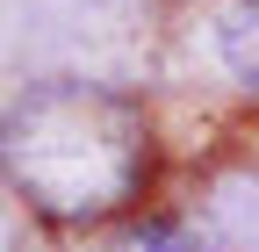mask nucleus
<instances>
[{
    "label": "nucleus",
    "mask_w": 259,
    "mask_h": 252,
    "mask_svg": "<svg viewBox=\"0 0 259 252\" xmlns=\"http://www.w3.org/2000/svg\"><path fill=\"white\" fill-rule=\"evenodd\" d=\"M108 252H223V245L202 238V231H187V224H144V231H130V238L108 245Z\"/></svg>",
    "instance_id": "7ed1b4c3"
},
{
    "label": "nucleus",
    "mask_w": 259,
    "mask_h": 252,
    "mask_svg": "<svg viewBox=\"0 0 259 252\" xmlns=\"http://www.w3.org/2000/svg\"><path fill=\"white\" fill-rule=\"evenodd\" d=\"M216 58H223V72L238 87L259 94V0H231L216 15Z\"/></svg>",
    "instance_id": "f03ea898"
},
{
    "label": "nucleus",
    "mask_w": 259,
    "mask_h": 252,
    "mask_svg": "<svg viewBox=\"0 0 259 252\" xmlns=\"http://www.w3.org/2000/svg\"><path fill=\"white\" fill-rule=\"evenodd\" d=\"M0 252H15V224H8V209H0Z\"/></svg>",
    "instance_id": "20e7f679"
},
{
    "label": "nucleus",
    "mask_w": 259,
    "mask_h": 252,
    "mask_svg": "<svg viewBox=\"0 0 259 252\" xmlns=\"http://www.w3.org/2000/svg\"><path fill=\"white\" fill-rule=\"evenodd\" d=\"M0 173L29 209L58 224H101L122 202H137L151 173V122L115 87H29L0 115Z\"/></svg>",
    "instance_id": "f257e3e1"
}]
</instances>
